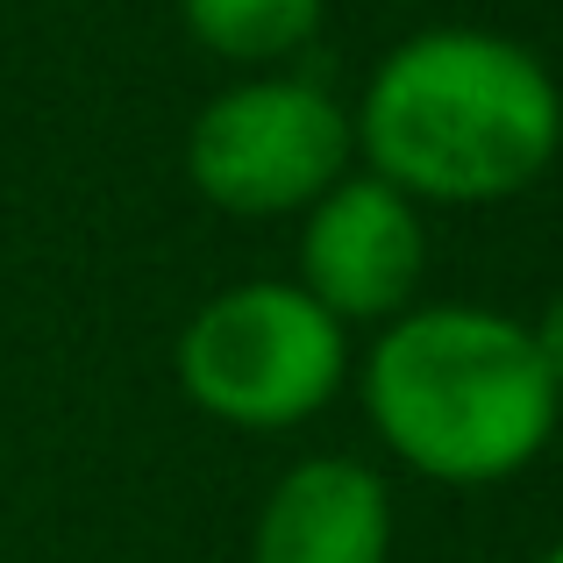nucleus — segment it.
<instances>
[{
    "label": "nucleus",
    "mask_w": 563,
    "mask_h": 563,
    "mask_svg": "<svg viewBox=\"0 0 563 563\" xmlns=\"http://www.w3.org/2000/svg\"><path fill=\"white\" fill-rule=\"evenodd\" d=\"M350 136L407 200H499L556 157L563 93L499 29H421L378 57Z\"/></svg>",
    "instance_id": "obj_1"
},
{
    "label": "nucleus",
    "mask_w": 563,
    "mask_h": 563,
    "mask_svg": "<svg viewBox=\"0 0 563 563\" xmlns=\"http://www.w3.org/2000/svg\"><path fill=\"white\" fill-rule=\"evenodd\" d=\"M364 407L413 471L493 485L550 442L563 393L528 343V321L450 300L385 321L364 357Z\"/></svg>",
    "instance_id": "obj_2"
},
{
    "label": "nucleus",
    "mask_w": 563,
    "mask_h": 563,
    "mask_svg": "<svg viewBox=\"0 0 563 563\" xmlns=\"http://www.w3.org/2000/svg\"><path fill=\"white\" fill-rule=\"evenodd\" d=\"M343 321L286 278L214 292L179 335V385L214 421L292 428L343 385Z\"/></svg>",
    "instance_id": "obj_3"
},
{
    "label": "nucleus",
    "mask_w": 563,
    "mask_h": 563,
    "mask_svg": "<svg viewBox=\"0 0 563 563\" xmlns=\"http://www.w3.org/2000/svg\"><path fill=\"white\" fill-rule=\"evenodd\" d=\"M350 151V114L314 79H243L192 114L186 172L229 214H286L343 179Z\"/></svg>",
    "instance_id": "obj_4"
},
{
    "label": "nucleus",
    "mask_w": 563,
    "mask_h": 563,
    "mask_svg": "<svg viewBox=\"0 0 563 563\" xmlns=\"http://www.w3.org/2000/svg\"><path fill=\"white\" fill-rule=\"evenodd\" d=\"M428 272L421 214L385 179H335L307 207L300 229V292L321 300L335 321H399Z\"/></svg>",
    "instance_id": "obj_5"
},
{
    "label": "nucleus",
    "mask_w": 563,
    "mask_h": 563,
    "mask_svg": "<svg viewBox=\"0 0 563 563\" xmlns=\"http://www.w3.org/2000/svg\"><path fill=\"white\" fill-rule=\"evenodd\" d=\"M393 499L357 456H307L272 485L250 536V563H385Z\"/></svg>",
    "instance_id": "obj_6"
},
{
    "label": "nucleus",
    "mask_w": 563,
    "mask_h": 563,
    "mask_svg": "<svg viewBox=\"0 0 563 563\" xmlns=\"http://www.w3.org/2000/svg\"><path fill=\"white\" fill-rule=\"evenodd\" d=\"M186 29L235 65H272L300 51L321 22V0H179Z\"/></svg>",
    "instance_id": "obj_7"
},
{
    "label": "nucleus",
    "mask_w": 563,
    "mask_h": 563,
    "mask_svg": "<svg viewBox=\"0 0 563 563\" xmlns=\"http://www.w3.org/2000/svg\"><path fill=\"white\" fill-rule=\"evenodd\" d=\"M528 343H536V357H542V372H550V385L563 393V292L542 307L536 321H528Z\"/></svg>",
    "instance_id": "obj_8"
},
{
    "label": "nucleus",
    "mask_w": 563,
    "mask_h": 563,
    "mask_svg": "<svg viewBox=\"0 0 563 563\" xmlns=\"http://www.w3.org/2000/svg\"><path fill=\"white\" fill-rule=\"evenodd\" d=\"M542 563H563V542H556V550H550V556H542Z\"/></svg>",
    "instance_id": "obj_9"
}]
</instances>
